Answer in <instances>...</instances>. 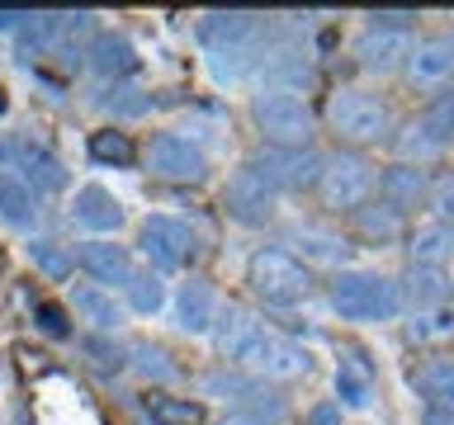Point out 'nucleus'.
<instances>
[{
    "instance_id": "nucleus-1",
    "label": "nucleus",
    "mask_w": 454,
    "mask_h": 425,
    "mask_svg": "<svg viewBox=\"0 0 454 425\" xmlns=\"http://www.w3.org/2000/svg\"><path fill=\"white\" fill-rule=\"evenodd\" d=\"M213 345H218L223 359L247 364V368L270 374V378H298V374H308V350L294 345L289 336L270 331L265 321H255L247 307L218 312V321H213Z\"/></svg>"
},
{
    "instance_id": "nucleus-2",
    "label": "nucleus",
    "mask_w": 454,
    "mask_h": 425,
    "mask_svg": "<svg viewBox=\"0 0 454 425\" xmlns=\"http://www.w3.org/2000/svg\"><path fill=\"white\" fill-rule=\"evenodd\" d=\"M326 298H332L340 321H393L397 307H403L397 279L374 274V269H340Z\"/></svg>"
},
{
    "instance_id": "nucleus-3",
    "label": "nucleus",
    "mask_w": 454,
    "mask_h": 425,
    "mask_svg": "<svg viewBox=\"0 0 454 425\" xmlns=\"http://www.w3.org/2000/svg\"><path fill=\"white\" fill-rule=\"evenodd\" d=\"M326 123L340 142H355V147H379V142L393 137V104L383 95L369 90H336L326 99Z\"/></svg>"
},
{
    "instance_id": "nucleus-4",
    "label": "nucleus",
    "mask_w": 454,
    "mask_h": 425,
    "mask_svg": "<svg viewBox=\"0 0 454 425\" xmlns=\"http://www.w3.org/2000/svg\"><path fill=\"white\" fill-rule=\"evenodd\" d=\"M251 119L255 133L265 137V147H308L312 128H317V113L298 90H261L251 99Z\"/></svg>"
},
{
    "instance_id": "nucleus-5",
    "label": "nucleus",
    "mask_w": 454,
    "mask_h": 425,
    "mask_svg": "<svg viewBox=\"0 0 454 425\" xmlns=\"http://www.w3.org/2000/svg\"><path fill=\"white\" fill-rule=\"evenodd\" d=\"M247 283L265 307H298V303H308V293H312L308 265L294 260L289 251H275V246L255 251L247 260Z\"/></svg>"
},
{
    "instance_id": "nucleus-6",
    "label": "nucleus",
    "mask_w": 454,
    "mask_h": 425,
    "mask_svg": "<svg viewBox=\"0 0 454 425\" xmlns=\"http://www.w3.org/2000/svg\"><path fill=\"white\" fill-rule=\"evenodd\" d=\"M374 166L355 151H336L322 161V175H317V194H322V208L332 212H355L374 198Z\"/></svg>"
},
{
    "instance_id": "nucleus-7",
    "label": "nucleus",
    "mask_w": 454,
    "mask_h": 425,
    "mask_svg": "<svg viewBox=\"0 0 454 425\" xmlns=\"http://www.w3.org/2000/svg\"><path fill=\"white\" fill-rule=\"evenodd\" d=\"M403 76L411 90H450L454 85V28H440V34H426L411 42Z\"/></svg>"
},
{
    "instance_id": "nucleus-8",
    "label": "nucleus",
    "mask_w": 454,
    "mask_h": 425,
    "mask_svg": "<svg viewBox=\"0 0 454 425\" xmlns=\"http://www.w3.org/2000/svg\"><path fill=\"white\" fill-rule=\"evenodd\" d=\"M223 208H227V218H237L241 227H265L270 218H275V208H279V194H275V184L247 161L232 180H227Z\"/></svg>"
},
{
    "instance_id": "nucleus-9",
    "label": "nucleus",
    "mask_w": 454,
    "mask_h": 425,
    "mask_svg": "<svg viewBox=\"0 0 454 425\" xmlns=\"http://www.w3.org/2000/svg\"><path fill=\"white\" fill-rule=\"evenodd\" d=\"M322 151L312 147H265L261 156H255V170L275 184V194H298V189H317V175H322Z\"/></svg>"
},
{
    "instance_id": "nucleus-10",
    "label": "nucleus",
    "mask_w": 454,
    "mask_h": 425,
    "mask_svg": "<svg viewBox=\"0 0 454 425\" xmlns=\"http://www.w3.org/2000/svg\"><path fill=\"white\" fill-rule=\"evenodd\" d=\"M137 246L156 269H184L194 260V232L180 218H166V212H156L137 227Z\"/></svg>"
},
{
    "instance_id": "nucleus-11",
    "label": "nucleus",
    "mask_w": 454,
    "mask_h": 425,
    "mask_svg": "<svg viewBox=\"0 0 454 425\" xmlns=\"http://www.w3.org/2000/svg\"><path fill=\"white\" fill-rule=\"evenodd\" d=\"M411 28H383L369 24L360 38H355V62H360L369 76H388V71H403L407 52H411Z\"/></svg>"
},
{
    "instance_id": "nucleus-12",
    "label": "nucleus",
    "mask_w": 454,
    "mask_h": 425,
    "mask_svg": "<svg viewBox=\"0 0 454 425\" xmlns=\"http://www.w3.org/2000/svg\"><path fill=\"white\" fill-rule=\"evenodd\" d=\"M147 170L152 175H161V180H204V151L194 147L190 137H180V133H156L147 142Z\"/></svg>"
},
{
    "instance_id": "nucleus-13",
    "label": "nucleus",
    "mask_w": 454,
    "mask_h": 425,
    "mask_svg": "<svg viewBox=\"0 0 454 425\" xmlns=\"http://www.w3.org/2000/svg\"><path fill=\"white\" fill-rule=\"evenodd\" d=\"M374 189H379L383 204L397 208L407 218V208L426 204V194H431V175H426V166H417V161H393V166H383V175L374 180Z\"/></svg>"
},
{
    "instance_id": "nucleus-14",
    "label": "nucleus",
    "mask_w": 454,
    "mask_h": 425,
    "mask_svg": "<svg viewBox=\"0 0 454 425\" xmlns=\"http://www.w3.org/2000/svg\"><path fill=\"white\" fill-rule=\"evenodd\" d=\"M76 265L99 283V289H105V283H128L133 279V255H128V246H114V241H81Z\"/></svg>"
},
{
    "instance_id": "nucleus-15",
    "label": "nucleus",
    "mask_w": 454,
    "mask_h": 425,
    "mask_svg": "<svg viewBox=\"0 0 454 425\" xmlns=\"http://www.w3.org/2000/svg\"><path fill=\"white\" fill-rule=\"evenodd\" d=\"M411 388L421 392L426 406L454 411V359L450 354H426L421 364H411Z\"/></svg>"
},
{
    "instance_id": "nucleus-16",
    "label": "nucleus",
    "mask_w": 454,
    "mask_h": 425,
    "mask_svg": "<svg viewBox=\"0 0 454 425\" xmlns=\"http://www.w3.org/2000/svg\"><path fill=\"white\" fill-rule=\"evenodd\" d=\"M71 218L81 227H90V232H114V227L123 222V204L105 189V184H81L76 198H71Z\"/></svg>"
},
{
    "instance_id": "nucleus-17",
    "label": "nucleus",
    "mask_w": 454,
    "mask_h": 425,
    "mask_svg": "<svg viewBox=\"0 0 454 425\" xmlns=\"http://www.w3.org/2000/svg\"><path fill=\"white\" fill-rule=\"evenodd\" d=\"M454 255V227L445 222H421L407 232V265L421 269H445V260Z\"/></svg>"
},
{
    "instance_id": "nucleus-18",
    "label": "nucleus",
    "mask_w": 454,
    "mask_h": 425,
    "mask_svg": "<svg viewBox=\"0 0 454 425\" xmlns=\"http://www.w3.org/2000/svg\"><path fill=\"white\" fill-rule=\"evenodd\" d=\"M397 293H403V303H411V312H431V307H445L450 303V279H445V269L407 265Z\"/></svg>"
},
{
    "instance_id": "nucleus-19",
    "label": "nucleus",
    "mask_w": 454,
    "mask_h": 425,
    "mask_svg": "<svg viewBox=\"0 0 454 425\" xmlns=\"http://www.w3.org/2000/svg\"><path fill=\"white\" fill-rule=\"evenodd\" d=\"M176 321H180L190 336L213 331V321H218V298H213L208 283H199V279L180 283V293H176Z\"/></svg>"
},
{
    "instance_id": "nucleus-20",
    "label": "nucleus",
    "mask_w": 454,
    "mask_h": 425,
    "mask_svg": "<svg viewBox=\"0 0 454 425\" xmlns=\"http://www.w3.org/2000/svg\"><path fill=\"white\" fill-rule=\"evenodd\" d=\"M71 307H76V317L90 321L99 336H109L114 326L123 321V307L114 303V293L99 289V283H76V289H71Z\"/></svg>"
},
{
    "instance_id": "nucleus-21",
    "label": "nucleus",
    "mask_w": 454,
    "mask_h": 425,
    "mask_svg": "<svg viewBox=\"0 0 454 425\" xmlns=\"http://www.w3.org/2000/svg\"><path fill=\"white\" fill-rule=\"evenodd\" d=\"M411 128H417V137L426 142V147L445 151L454 142V85H450V90H440V95H431V104L417 113V123H411Z\"/></svg>"
},
{
    "instance_id": "nucleus-22",
    "label": "nucleus",
    "mask_w": 454,
    "mask_h": 425,
    "mask_svg": "<svg viewBox=\"0 0 454 425\" xmlns=\"http://www.w3.org/2000/svg\"><path fill=\"white\" fill-rule=\"evenodd\" d=\"M255 28H261L255 14H204V19H199V38H204L208 48L227 52V48H241Z\"/></svg>"
},
{
    "instance_id": "nucleus-23",
    "label": "nucleus",
    "mask_w": 454,
    "mask_h": 425,
    "mask_svg": "<svg viewBox=\"0 0 454 425\" xmlns=\"http://www.w3.org/2000/svg\"><path fill=\"white\" fill-rule=\"evenodd\" d=\"M336 392L346 406H369V392H374V368L360 350H346L336 364Z\"/></svg>"
},
{
    "instance_id": "nucleus-24",
    "label": "nucleus",
    "mask_w": 454,
    "mask_h": 425,
    "mask_svg": "<svg viewBox=\"0 0 454 425\" xmlns=\"http://www.w3.org/2000/svg\"><path fill=\"white\" fill-rule=\"evenodd\" d=\"M142 411H147L152 425H204V402H194V397L147 392L142 397Z\"/></svg>"
},
{
    "instance_id": "nucleus-25",
    "label": "nucleus",
    "mask_w": 454,
    "mask_h": 425,
    "mask_svg": "<svg viewBox=\"0 0 454 425\" xmlns=\"http://www.w3.org/2000/svg\"><path fill=\"white\" fill-rule=\"evenodd\" d=\"M38 212V198H34V184L14 170H0V218L10 227H28Z\"/></svg>"
},
{
    "instance_id": "nucleus-26",
    "label": "nucleus",
    "mask_w": 454,
    "mask_h": 425,
    "mask_svg": "<svg viewBox=\"0 0 454 425\" xmlns=\"http://www.w3.org/2000/svg\"><path fill=\"white\" fill-rule=\"evenodd\" d=\"M90 66L99 76H133L137 71V52L123 34H99L90 42Z\"/></svg>"
},
{
    "instance_id": "nucleus-27",
    "label": "nucleus",
    "mask_w": 454,
    "mask_h": 425,
    "mask_svg": "<svg viewBox=\"0 0 454 425\" xmlns=\"http://www.w3.org/2000/svg\"><path fill=\"white\" fill-rule=\"evenodd\" d=\"M355 218V227H360V236H369V241H393V236H403V212L397 208H388L383 198H369L364 208H355L350 212Z\"/></svg>"
},
{
    "instance_id": "nucleus-28",
    "label": "nucleus",
    "mask_w": 454,
    "mask_h": 425,
    "mask_svg": "<svg viewBox=\"0 0 454 425\" xmlns=\"http://www.w3.org/2000/svg\"><path fill=\"white\" fill-rule=\"evenodd\" d=\"M294 246L308 255V260H322V265H340L350 255V246L340 241L336 232H322V227H294Z\"/></svg>"
},
{
    "instance_id": "nucleus-29",
    "label": "nucleus",
    "mask_w": 454,
    "mask_h": 425,
    "mask_svg": "<svg viewBox=\"0 0 454 425\" xmlns=\"http://www.w3.org/2000/svg\"><path fill=\"white\" fill-rule=\"evenodd\" d=\"M90 156L99 166H133L137 147L128 133H119V128H99V133H90Z\"/></svg>"
},
{
    "instance_id": "nucleus-30",
    "label": "nucleus",
    "mask_w": 454,
    "mask_h": 425,
    "mask_svg": "<svg viewBox=\"0 0 454 425\" xmlns=\"http://www.w3.org/2000/svg\"><path fill=\"white\" fill-rule=\"evenodd\" d=\"M445 336H454L450 303L431 307V312H411V321H407V340H411V345H431V340H445Z\"/></svg>"
},
{
    "instance_id": "nucleus-31",
    "label": "nucleus",
    "mask_w": 454,
    "mask_h": 425,
    "mask_svg": "<svg viewBox=\"0 0 454 425\" xmlns=\"http://www.w3.org/2000/svg\"><path fill=\"white\" fill-rule=\"evenodd\" d=\"M123 293H128V307L133 312H156L166 303V283H161V274H152V269H133V279L123 283Z\"/></svg>"
},
{
    "instance_id": "nucleus-32",
    "label": "nucleus",
    "mask_w": 454,
    "mask_h": 425,
    "mask_svg": "<svg viewBox=\"0 0 454 425\" xmlns=\"http://www.w3.org/2000/svg\"><path fill=\"white\" fill-rule=\"evenodd\" d=\"M128 354H133L128 364H133L137 374H147L152 382H176L180 378V364H170V354L161 345H147V340H142V345H133Z\"/></svg>"
},
{
    "instance_id": "nucleus-33",
    "label": "nucleus",
    "mask_w": 454,
    "mask_h": 425,
    "mask_svg": "<svg viewBox=\"0 0 454 425\" xmlns=\"http://www.w3.org/2000/svg\"><path fill=\"white\" fill-rule=\"evenodd\" d=\"M28 260H34L48 279H67L71 274V255L57 246V241H34V246H28Z\"/></svg>"
},
{
    "instance_id": "nucleus-34",
    "label": "nucleus",
    "mask_w": 454,
    "mask_h": 425,
    "mask_svg": "<svg viewBox=\"0 0 454 425\" xmlns=\"http://www.w3.org/2000/svg\"><path fill=\"white\" fill-rule=\"evenodd\" d=\"M426 204H431L435 222L454 227V170H450V175H440V180H431V194H426Z\"/></svg>"
},
{
    "instance_id": "nucleus-35",
    "label": "nucleus",
    "mask_w": 454,
    "mask_h": 425,
    "mask_svg": "<svg viewBox=\"0 0 454 425\" xmlns=\"http://www.w3.org/2000/svg\"><path fill=\"white\" fill-rule=\"evenodd\" d=\"M85 354H90V364L99 368V374H119V368L128 364V354H123L119 345H109L105 336H90V340H85Z\"/></svg>"
},
{
    "instance_id": "nucleus-36",
    "label": "nucleus",
    "mask_w": 454,
    "mask_h": 425,
    "mask_svg": "<svg viewBox=\"0 0 454 425\" xmlns=\"http://www.w3.org/2000/svg\"><path fill=\"white\" fill-rule=\"evenodd\" d=\"M24 161H28V170H34V180H43V189H57V184L67 180V175H62V166H57L48 151H34V147H28V151H24Z\"/></svg>"
},
{
    "instance_id": "nucleus-37",
    "label": "nucleus",
    "mask_w": 454,
    "mask_h": 425,
    "mask_svg": "<svg viewBox=\"0 0 454 425\" xmlns=\"http://www.w3.org/2000/svg\"><path fill=\"white\" fill-rule=\"evenodd\" d=\"M34 321H38V331H48L52 340H62V336H71V326H67V312L57 307V303H48V298H43V303L34 307Z\"/></svg>"
},
{
    "instance_id": "nucleus-38",
    "label": "nucleus",
    "mask_w": 454,
    "mask_h": 425,
    "mask_svg": "<svg viewBox=\"0 0 454 425\" xmlns=\"http://www.w3.org/2000/svg\"><path fill=\"white\" fill-rule=\"evenodd\" d=\"M303 425H340V402H317V406H308Z\"/></svg>"
},
{
    "instance_id": "nucleus-39",
    "label": "nucleus",
    "mask_w": 454,
    "mask_h": 425,
    "mask_svg": "<svg viewBox=\"0 0 454 425\" xmlns=\"http://www.w3.org/2000/svg\"><path fill=\"white\" fill-rule=\"evenodd\" d=\"M28 19H34V10H0V28H5V34H20Z\"/></svg>"
},
{
    "instance_id": "nucleus-40",
    "label": "nucleus",
    "mask_w": 454,
    "mask_h": 425,
    "mask_svg": "<svg viewBox=\"0 0 454 425\" xmlns=\"http://www.w3.org/2000/svg\"><path fill=\"white\" fill-rule=\"evenodd\" d=\"M421 425H454V411H435V406H426V411H421Z\"/></svg>"
},
{
    "instance_id": "nucleus-41",
    "label": "nucleus",
    "mask_w": 454,
    "mask_h": 425,
    "mask_svg": "<svg viewBox=\"0 0 454 425\" xmlns=\"http://www.w3.org/2000/svg\"><path fill=\"white\" fill-rule=\"evenodd\" d=\"M218 425H265V421H255L251 411H227V416H223Z\"/></svg>"
},
{
    "instance_id": "nucleus-42",
    "label": "nucleus",
    "mask_w": 454,
    "mask_h": 425,
    "mask_svg": "<svg viewBox=\"0 0 454 425\" xmlns=\"http://www.w3.org/2000/svg\"><path fill=\"white\" fill-rule=\"evenodd\" d=\"M0 113H5V95H0Z\"/></svg>"
}]
</instances>
